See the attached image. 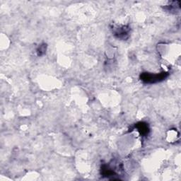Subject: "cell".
Returning <instances> with one entry per match:
<instances>
[{
  "label": "cell",
  "mask_w": 181,
  "mask_h": 181,
  "mask_svg": "<svg viewBox=\"0 0 181 181\" xmlns=\"http://www.w3.org/2000/svg\"><path fill=\"white\" fill-rule=\"evenodd\" d=\"M166 76V73H164V72L158 74L144 73L143 74H142L141 79L145 83H151V84H152V83H156L163 80Z\"/></svg>",
  "instance_id": "6da1fadb"
},
{
  "label": "cell",
  "mask_w": 181,
  "mask_h": 181,
  "mask_svg": "<svg viewBox=\"0 0 181 181\" xmlns=\"http://www.w3.org/2000/svg\"><path fill=\"white\" fill-rule=\"evenodd\" d=\"M129 29L127 28L126 26H122L121 28H117L114 30V33L117 37L120 39H126L129 35Z\"/></svg>",
  "instance_id": "7a4b0ae2"
},
{
  "label": "cell",
  "mask_w": 181,
  "mask_h": 181,
  "mask_svg": "<svg viewBox=\"0 0 181 181\" xmlns=\"http://www.w3.org/2000/svg\"><path fill=\"white\" fill-rule=\"evenodd\" d=\"M138 129L141 132L142 135H146L148 132V128L147 126L146 125H144L143 123H140V124L137 126Z\"/></svg>",
  "instance_id": "3957f363"
},
{
  "label": "cell",
  "mask_w": 181,
  "mask_h": 181,
  "mask_svg": "<svg viewBox=\"0 0 181 181\" xmlns=\"http://www.w3.org/2000/svg\"><path fill=\"white\" fill-rule=\"evenodd\" d=\"M46 51V46L45 45H40L39 48L38 49V55H43Z\"/></svg>",
  "instance_id": "277c9868"
}]
</instances>
